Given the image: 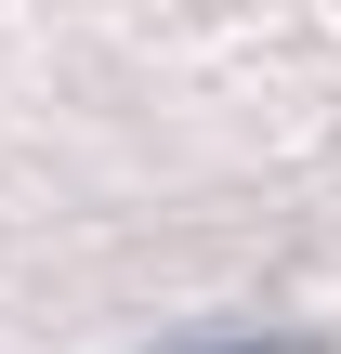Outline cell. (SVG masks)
<instances>
[{
	"label": "cell",
	"instance_id": "obj_1",
	"mask_svg": "<svg viewBox=\"0 0 341 354\" xmlns=\"http://www.w3.org/2000/svg\"><path fill=\"white\" fill-rule=\"evenodd\" d=\"M171 354H315V342H276L263 328V342H171Z\"/></svg>",
	"mask_w": 341,
	"mask_h": 354
}]
</instances>
